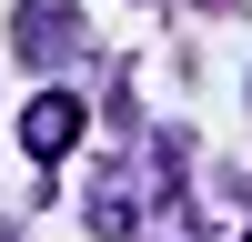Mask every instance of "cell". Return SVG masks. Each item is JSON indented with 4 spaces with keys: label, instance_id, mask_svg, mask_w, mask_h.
<instances>
[{
    "label": "cell",
    "instance_id": "1",
    "mask_svg": "<svg viewBox=\"0 0 252 242\" xmlns=\"http://www.w3.org/2000/svg\"><path fill=\"white\" fill-rule=\"evenodd\" d=\"M20 141H31V161H61V151L81 141V101H71V91H40L31 121H20Z\"/></svg>",
    "mask_w": 252,
    "mask_h": 242
}]
</instances>
